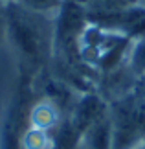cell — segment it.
I'll return each instance as SVG.
<instances>
[{
  "instance_id": "ba28073f",
  "label": "cell",
  "mask_w": 145,
  "mask_h": 149,
  "mask_svg": "<svg viewBox=\"0 0 145 149\" xmlns=\"http://www.w3.org/2000/svg\"><path fill=\"white\" fill-rule=\"evenodd\" d=\"M8 37V20H6V13H0V41Z\"/></svg>"
},
{
  "instance_id": "277c9868",
  "label": "cell",
  "mask_w": 145,
  "mask_h": 149,
  "mask_svg": "<svg viewBox=\"0 0 145 149\" xmlns=\"http://www.w3.org/2000/svg\"><path fill=\"white\" fill-rule=\"evenodd\" d=\"M30 127L35 129H42V131H53L57 125L61 123V114H59V107L53 101L44 100L39 101L35 107L30 111Z\"/></svg>"
},
{
  "instance_id": "7c38bea8",
  "label": "cell",
  "mask_w": 145,
  "mask_h": 149,
  "mask_svg": "<svg viewBox=\"0 0 145 149\" xmlns=\"http://www.w3.org/2000/svg\"><path fill=\"white\" fill-rule=\"evenodd\" d=\"M143 147H145V140H143Z\"/></svg>"
},
{
  "instance_id": "5bb4252c",
  "label": "cell",
  "mask_w": 145,
  "mask_h": 149,
  "mask_svg": "<svg viewBox=\"0 0 145 149\" xmlns=\"http://www.w3.org/2000/svg\"><path fill=\"white\" fill-rule=\"evenodd\" d=\"M75 2H77V0H75Z\"/></svg>"
},
{
  "instance_id": "30bf717a",
  "label": "cell",
  "mask_w": 145,
  "mask_h": 149,
  "mask_svg": "<svg viewBox=\"0 0 145 149\" xmlns=\"http://www.w3.org/2000/svg\"><path fill=\"white\" fill-rule=\"evenodd\" d=\"M4 2H6V4H15L17 0H4Z\"/></svg>"
},
{
  "instance_id": "7a4b0ae2",
  "label": "cell",
  "mask_w": 145,
  "mask_h": 149,
  "mask_svg": "<svg viewBox=\"0 0 145 149\" xmlns=\"http://www.w3.org/2000/svg\"><path fill=\"white\" fill-rule=\"evenodd\" d=\"M108 112V103L97 92H85L81 98L74 103L70 111V122L75 125V129L81 134L86 133L99 118H103Z\"/></svg>"
},
{
  "instance_id": "9c48e42d",
  "label": "cell",
  "mask_w": 145,
  "mask_h": 149,
  "mask_svg": "<svg viewBox=\"0 0 145 149\" xmlns=\"http://www.w3.org/2000/svg\"><path fill=\"white\" fill-rule=\"evenodd\" d=\"M6 6H8V4H6L4 0H0V13H4V11H6Z\"/></svg>"
},
{
  "instance_id": "9a60e30c",
  "label": "cell",
  "mask_w": 145,
  "mask_h": 149,
  "mask_svg": "<svg viewBox=\"0 0 145 149\" xmlns=\"http://www.w3.org/2000/svg\"><path fill=\"white\" fill-rule=\"evenodd\" d=\"M79 149H81V147H79Z\"/></svg>"
},
{
  "instance_id": "52a82bcc",
  "label": "cell",
  "mask_w": 145,
  "mask_h": 149,
  "mask_svg": "<svg viewBox=\"0 0 145 149\" xmlns=\"http://www.w3.org/2000/svg\"><path fill=\"white\" fill-rule=\"evenodd\" d=\"M65 2H66V0H17L15 4H19L20 8L31 11V13L55 17L57 11L61 9V6Z\"/></svg>"
},
{
  "instance_id": "5b68a950",
  "label": "cell",
  "mask_w": 145,
  "mask_h": 149,
  "mask_svg": "<svg viewBox=\"0 0 145 149\" xmlns=\"http://www.w3.org/2000/svg\"><path fill=\"white\" fill-rule=\"evenodd\" d=\"M125 65L136 77H145V35L130 39Z\"/></svg>"
},
{
  "instance_id": "8992f818",
  "label": "cell",
  "mask_w": 145,
  "mask_h": 149,
  "mask_svg": "<svg viewBox=\"0 0 145 149\" xmlns=\"http://www.w3.org/2000/svg\"><path fill=\"white\" fill-rule=\"evenodd\" d=\"M20 146L22 149H53V142H51V134L48 131L28 127L22 134Z\"/></svg>"
},
{
  "instance_id": "8fae6325",
  "label": "cell",
  "mask_w": 145,
  "mask_h": 149,
  "mask_svg": "<svg viewBox=\"0 0 145 149\" xmlns=\"http://www.w3.org/2000/svg\"><path fill=\"white\" fill-rule=\"evenodd\" d=\"M134 149H145V147H143V144H140V146H136Z\"/></svg>"
},
{
  "instance_id": "6da1fadb",
  "label": "cell",
  "mask_w": 145,
  "mask_h": 149,
  "mask_svg": "<svg viewBox=\"0 0 145 149\" xmlns=\"http://www.w3.org/2000/svg\"><path fill=\"white\" fill-rule=\"evenodd\" d=\"M8 20V39L13 42L17 52L30 61H39L44 52L53 48V24H46L48 15L31 13L19 4L6 6Z\"/></svg>"
},
{
  "instance_id": "4fadbf2b",
  "label": "cell",
  "mask_w": 145,
  "mask_h": 149,
  "mask_svg": "<svg viewBox=\"0 0 145 149\" xmlns=\"http://www.w3.org/2000/svg\"><path fill=\"white\" fill-rule=\"evenodd\" d=\"M142 2H143V4H145V0H142Z\"/></svg>"
},
{
  "instance_id": "3957f363",
  "label": "cell",
  "mask_w": 145,
  "mask_h": 149,
  "mask_svg": "<svg viewBox=\"0 0 145 149\" xmlns=\"http://www.w3.org/2000/svg\"><path fill=\"white\" fill-rule=\"evenodd\" d=\"M81 149H112V120L108 112L86 129L81 140Z\"/></svg>"
}]
</instances>
